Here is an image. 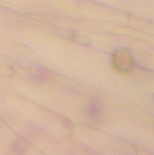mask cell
Returning <instances> with one entry per match:
<instances>
[{"instance_id":"7a4b0ae2","label":"cell","mask_w":154,"mask_h":155,"mask_svg":"<svg viewBox=\"0 0 154 155\" xmlns=\"http://www.w3.org/2000/svg\"><path fill=\"white\" fill-rule=\"evenodd\" d=\"M88 114L91 118L97 120L98 118L101 116V107L99 106L98 103L93 102V103H92V104L90 105V107H89Z\"/></svg>"},{"instance_id":"6da1fadb","label":"cell","mask_w":154,"mask_h":155,"mask_svg":"<svg viewBox=\"0 0 154 155\" xmlns=\"http://www.w3.org/2000/svg\"><path fill=\"white\" fill-rule=\"evenodd\" d=\"M112 64L114 69L122 74H130L133 69V60L132 55L125 50L116 51L112 57Z\"/></svg>"}]
</instances>
